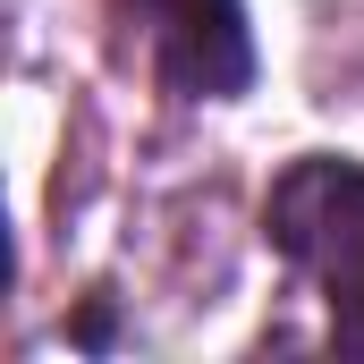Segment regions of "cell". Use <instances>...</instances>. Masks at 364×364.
<instances>
[{"label": "cell", "mask_w": 364, "mask_h": 364, "mask_svg": "<svg viewBox=\"0 0 364 364\" xmlns=\"http://www.w3.org/2000/svg\"><path fill=\"white\" fill-rule=\"evenodd\" d=\"M127 26L144 34L153 68L178 93H246L255 77V43H246V9L237 0H127Z\"/></svg>", "instance_id": "obj_2"}, {"label": "cell", "mask_w": 364, "mask_h": 364, "mask_svg": "<svg viewBox=\"0 0 364 364\" xmlns=\"http://www.w3.org/2000/svg\"><path fill=\"white\" fill-rule=\"evenodd\" d=\"M272 246L296 272L364 279V170L356 161H296L272 186Z\"/></svg>", "instance_id": "obj_1"}, {"label": "cell", "mask_w": 364, "mask_h": 364, "mask_svg": "<svg viewBox=\"0 0 364 364\" xmlns=\"http://www.w3.org/2000/svg\"><path fill=\"white\" fill-rule=\"evenodd\" d=\"M331 339L364 356V279H339V305H331Z\"/></svg>", "instance_id": "obj_3"}]
</instances>
